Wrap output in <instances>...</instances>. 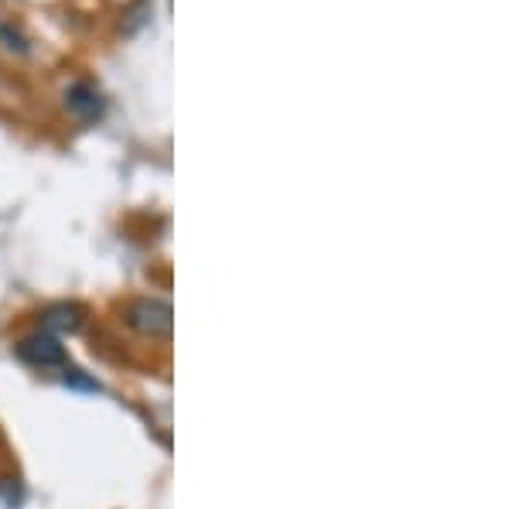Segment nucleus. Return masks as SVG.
Returning <instances> with one entry per match:
<instances>
[{
	"label": "nucleus",
	"mask_w": 512,
	"mask_h": 509,
	"mask_svg": "<svg viewBox=\"0 0 512 509\" xmlns=\"http://www.w3.org/2000/svg\"><path fill=\"white\" fill-rule=\"evenodd\" d=\"M127 322L144 339H168L171 328H175V311H171V305H164V301L140 298L127 308Z\"/></svg>",
	"instance_id": "f257e3e1"
},
{
	"label": "nucleus",
	"mask_w": 512,
	"mask_h": 509,
	"mask_svg": "<svg viewBox=\"0 0 512 509\" xmlns=\"http://www.w3.org/2000/svg\"><path fill=\"white\" fill-rule=\"evenodd\" d=\"M18 356L24 359V363L31 366H65V349L59 346V339L48 332H38V335H28V339L18 346Z\"/></svg>",
	"instance_id": "f03ea898"
},
{
	"label": "nucleus",
	"mask_w": 512,
	"mask_h": 509,
	"mask_svg": "<svg viewBox=\"0 0 512 509\" xmlns=\"http://www.w3.org/2000/svg\"><path fill=\"white\" fill-rule=\"evenodd\" d=\"M45 332L52 335V332H76V328L82 325V308L76 305H55V308H48L45 311Z\"/></svg>",
	"instance_id": "20e7f679"
},
{
	"label": "nucleus",
	"mask_w": 512,
	"mask_h": 509,
	"mask_svg": "<svg viewBox=\"0 0 512 509\" xmlns=\"http://www.w3.org/2000/svg\"><path fill=\"white\" fill-rule=\"evenodd\" d=\"M65 106H69L72 117L82 123L103 117V96H99V89H93L89 82H76V86L65 89Z\"/></svg>",
	"instance_id": "7ed1b4c3"
}]
</instances>
